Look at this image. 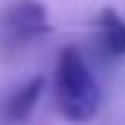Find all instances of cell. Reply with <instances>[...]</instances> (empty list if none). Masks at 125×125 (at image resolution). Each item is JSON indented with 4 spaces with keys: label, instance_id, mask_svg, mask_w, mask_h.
<instances>
[{
    "label": "cell",
    "instance_id": "6da1fadb",
    "mask_svg": "<svg viewBox=\"0 0 125 125\" xmlns=\"http://www.w3.org/2000/svg\"><path fill=\"white\" fill-rule=\"evenodd\" d=\"M55 107L67 122H92L101 110L104 92L79 46H64L55 61Z\"/></svg>",
    "mask_w": 125,
    "mask_h": 125
},
{
    "label": "cell",
    "instance_id": "7a4b0ae2",
    "mask_svg": "<svg viewBox=\"0 0 125 125\" xmlns=\"http://www.w3.org/2000/svg\"><path fill=\"white\" fill-rule=\"evenodd\" d=\"M3 28L12 40L18 43H28V40H37L49 31V12H46V3L40 0H15L12 6H6L3 12Z\"/></svg>",
    "mask_w": 125,
    "mask_h": 125
},
{
    "label": "cell",
    "instance_id": "3957f363",
    "mask_svg": "<svg viewBox=\"0 0 125 125\" xmlns=\"http://www.w3.org/2000/svg\"><path fill=\"white\" fill-rule=\"evenodd\" d=\"M43 92H46V79H43V76H31V79H24V83L3 101V119L12 122V125L28 122L31 113L37 110V104H40Z\"/></svg>",
    "mask_w": 125,
    "mask_h": 125
},
{
    "label": "cell",
    "instance_id": "277c9868",
    "mask_svg": "<svg viewBox=\"0 0 125 125\" xmlns=\"http://www.w3.org/2000/svg\"><path fill=\"white\" fill-rule=\"evenodd\" d=\"M98 52L104 58H125V18L116 15V9H104L95 24Z\"/></svg>",
    "mask_w": 125,
    "mask_h": 125
}]
</instances>
